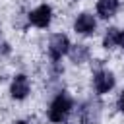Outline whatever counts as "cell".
Listing matches in <instances>:
<instances>
[{"instance_id": "cell-3", "label": "cell", "mask_w": 124, "mask_h": 124, "mask_svg": "<svg viewBox=\"0 0 124 124\" xmlns=\"http://www.w3.org/2000/svg\"><path fill=\"white\" fill-rule=\"evenodd\" d=\"M50 8L46 6V4H43V6H39L37 10H33L31 14H29V21L33 23V25H37V27H46L48 23H50Z\"/></svg>"}, {"instance_id": "cell-7", "label": "cell", "mask_w": 124, "mask_h": 124, "mask_svg": "<svg viewBox=\"0 0 124 124\" xmlns=\"http://www.w3.org/2000/svg\"><path fill=\"white\" fill-rule=\"evenodd\" d=\"M118 10V0H99L97 2V12L101 17H112Z\"/></svg>"}, {"instance_id": "cell-8", "label": "cell", "mask_w": 124, "mask_h": 124, "mask_svg": "<svg viewBox=\"0 0 124 124\" xmlns=\"http://www.w3.org/2000/svg\"><path fill=\"white\" fill-rule=\"evenodd\" d=\"M118 35H120V31H118V29H108V33L105 35V46H107V48H110V46L118 45Z\"/></svg>"}, {"instance_id": "cell-5", "label": "cell", "mask_w": 124, "mask_h": 124, "mask_svg": "<svg viewBox=\"0 0 124 124\" xmlns=\"http://www.w3.org/2000/svg\"><path fill=\"white\" fill-rule=\"evenodd\" d=\"M93 83H95L97 93H107V91H110V89L114 87V78H112L110 72H99V74L95 76Z\"/></svg>"}, {"instance_id": "cell-9", "label": "cell", "mask_w": 124, "mask_h": 124, "mask_svg": "<svg viewBox=\"0 0 124 124\" xmlns=\"http://www.w3.org/2000/svg\"><path fill=\"white\" fill-rule=\"evenodd\" d=\"M118 108L124 112V91L120 93V97H118Z\"/></svg>"}, {"instance_id": "cell-1", "label": "cell", "mask_w": 124, "mask_h": 124, "mask_svg": "<svg viewBox=\"0 0 124 124\" xmlns=\"http://www.w3.org/2000/svg\"><path fill=\"white\" fill-rule=\"evenodd\" d=\"M70 108H72V101H70L66 95H58V97L52 101V105H50L48 116H50L52 122H62V120L68 116Z\"/></svg>"}, {"instance_id": "cell-11", "label": "cell", "mask_w": 124, "mask_h": 124, "mask_svg": "<svg viewBox=\"0 0 124 124\" xmlns=\"http://www.w3.org/2000/svg\"><path fill=\"white\" fill-rule=\"evenodd\" d=\"M16 124H27V122H23V120H19V122H16Z\"/></svg>"}, {"instance_id": "cell-10", "label": "cell", "mask_w": 124, "mask_h": 124, "mask_svg": "<svg viewBox=\"0 0 124 124\" xmlns=\"http://www.w3.org/2000/svg\"><path fill=\"white\" fill-rule=\"evenodd\" d=\"M118 45L124 48V31H120V35H118Z\"/></svg>"}, {"instance_id": "cell-4", "label": "cell", "mask_w": 124, "mask_h": 124, "mask_svg": "<svg viewBox=\"0 0 124 124\" xmlns=\"http://www.w3.org/2000/svg\"><path fill=\"white\" fill-rule=\"evenodd\" d=\"M10 93H12L14 99H23V97H27V93H29V81H27V78L21 76V74L16 76L14 81H12Z\"/></svg>"}, {"instance_id": "cell-6", "label": "cell", "mask_w": 124, "mask_h": 124, "mask_svg": "<svg viewBox=\"0 0 124 124\" xmlns=\"http://www.w3.org/2000/svg\"><path fill=\"white\" fill-rule=\"evenodd\" d=\"M95 17L93 16H89V14H81V16H78V19H76V31H79V33H83V35H89V33H93L95 31Z\"/></svg>"}, {"instance_id": "cell-2", "label": "cell", "mask_w": 124, "mask_h": 124, "mask_svg": "<svg viewBox=\"0 0 124 124\" xmlns=\"http://www.w3.org/2000/svg\"><path fill=\"white\" fill-rule=\"evenodd\" d=\"M68 48H70V41H68L66 35H60V33H58V35H54V37L50 39L48 52H50V56H52L54 60L62 58V54H66Z\"/></svg>"}]
</instances>
